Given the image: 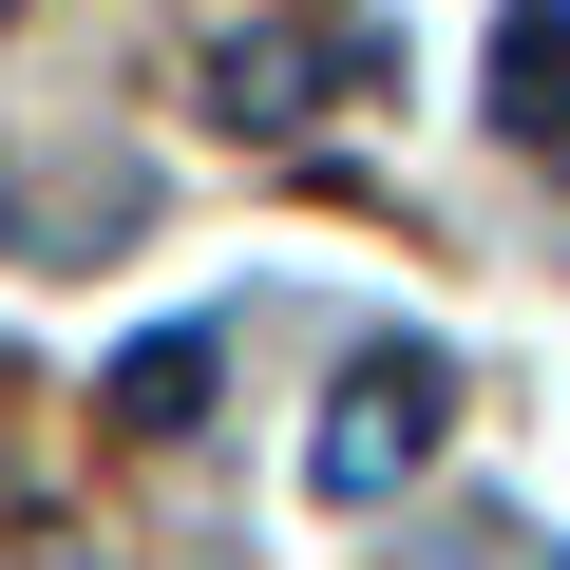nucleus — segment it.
<instances>
[{"instance_id": "1", "label": "nucleus", "mask_w": 570, "mask_h": 570, "mask_svg": "<svg viewBox=\"0 0 570 570\" xmlns=\"http://www.w3.org/2000/svg\"><path fill=\"white\" fill-rule=\"evenodd\" d=\"M438 419H456V362H438V343H381V362H343V419H324V494H343V513H381V494L438 456Z\"/></svg>"}, {"instance_id": "2", "label": "nucleus", "mask_w": 570, "mask_h": 570, "mask_svg": "<svg viewBox=\"0 0 570 570\" xmlns=\"http://www.w3.org/2000/svg\"><path fill=\"white\" fill-rule=\"evenodd\" d=\"M324 77H343L324 39H285V20H266V39H228V58H209V115H228V134H305V96H324Z\"/></svg>"}, {"instance_id": "3", "label": "nucleus", "mask_w": 570, "mask_h": 570, "mask_svg": "<svg viewBox=\"0 0 570 570\" xmlns=\"http://www.w3.org/2000/svg\"><path fill=\"white\" fill-rule=\"evenodd\" d=\"M209 362H228V343H209V324H171V343H134V362H115V400H96V419H115V438H190V419H209Z\"/></svg>"}, {"instance_id": "4", "label": "nucleus", "mask_w": 570, "mask_h": 570, "mask_svg": "<svg viewBox=\"0 0 570 570\" xmlns=\"http://www.w3.org/2000/svg\"><path fill=\"white\" fill-rule=\"evenodd\" d=\"M513 134H532V153H570V58H513Z\"/></svg>"}, {"instance_id": "5", "label": "nucleus", "mask_w": 570, "mask_h": 570, "mask_svg": "<svg viewBox=\"0 0 570 570\" xmlns=\"http://www.w3.org/2000/svg\"><path fill=\"white\" fill-rule=\"evenodd\" d=\"M513 58H570V0H513Z\"/></svg>"}]
</instances>
